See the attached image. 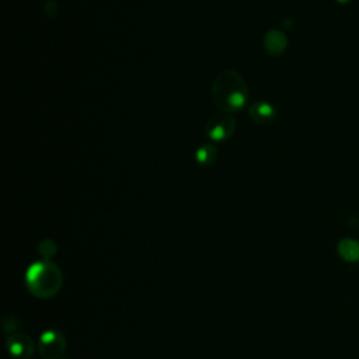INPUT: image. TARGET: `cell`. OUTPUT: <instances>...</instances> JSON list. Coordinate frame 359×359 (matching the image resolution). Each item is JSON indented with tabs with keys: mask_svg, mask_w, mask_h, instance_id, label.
Here are the masks:
<instances>
[{
	"mask_svg": "<svg viewBox=\"0 0 359 359\" xmlns=\"http://www.w3.org/2000/svg\"><path fill=\"white\" fill-rule=\"evenodd\" d=\"M38 349L43 359H60L66 349V338L57 330H48L41 334Z\"/></svg>",
	"mask_w": 359,
	"mask_h": 359,
	"instance_id": "3957f363",
	"label": "cell"
},
{
	"mask_svg": "<svg viewBox=\"0 0 359 359\" xmlns=\"http://www.w3.org/2000/svg\"><path fill=\"white\" fill-rule=\"evenodd\" d=\"M264 45H265V49L268 53L279 55L285 50V48L287 45V39L283 32H280L278 29H271L265 35Z\"/></svg>",
	"mask_w": 359,
	"mask_h": 359,
	"instance_id": "52a82bcc",
	"label": "cell"
},
{
	"mask_svg": "<svg viewBox=\"0 0 359 359\" xmlns=\"http://www.w3.org/2000/svg\"><path fill=\"white\" fill-rule=\"evenodd\" d=\"M236 129V119L226 114H216L210 116L206 122L205 132L209 136V139L222 142L229 139Z\"/></svg>",
	"mask_w": 359,
	"mask_h": 359,
	"instance_id": "277c9868",
	"label": "cell"
},
{
	"mask_svg": "<svg viewBox=\"0 0 359 359\" xmlns=\"http://www.w3.org/2000/svg\"><path fill=\"white\" fill-rule=\"evenodd\" d=\"M57 248L56 244L52 240H42L38 245V252L41 257H43V259H50L55 254H56Z\"/></svg>",
	"mask_w": 359,
	"mask_h": 359,
	"instance_id": "30bf717a",
	"label": "cell"
},
{
	"mask_svg": "<svg viewBox=\"0 0 359 359\" xmlns=\"http://www.w3.org/2000/svg\"><path fill=\"white\" fill-rule=\"evenodd\" d=\"M43 11L45 14L49 17V18H53L57 13V3L55 0H48L45 3V7H43Z\"/></svg>",
	"mask_w": 359,
	"mask_h": 359,
	"instance_id": "8fae6325",
	"label": "cell"
},
{
	"mask_svg": "<svg viewBox=\"0 0 359 359\" xmlns=\"http://www.w3.org/2000/svg\"><path fill=\"white\" fill-rule=\"evenodd\" d=\"M338 254L346 262L359 261V241L353 238H344L338 243Z\"/></svg>",
	"mask_w": 359,
	"mask_h": 359,
	"instance_id": "ba28073f",
	"label": "cell"
},
{
	"mask_svg": "<svg viewBox=\"0 0 359 359\" xmlns=\"http://www.w3.org/2000/svg\"><path fill=\"white\" fill-rule=\"evenodd\" d=\"M248 114L252 118V121L259 125H268L276 116L275 108L269 102H264V101L252 104L248 109Z\"/></svg>",
	"mask_w": 359,
	"mask_h": 359,
	"instance_id": "8992f818",
	"label": "cell"
},
{
	"mask_svg": "<svg viewBox=\"0 0 359 359\" xmlns=\"http://www.w3.org/2000/svg\"><path fill=\"white\" fill-rule=\"evenodd\" d=\"M63 276L59 266L50 261L32 264L25 273V283L29 293L38 299H49L62 287Z\"/></svg>",
	"mask_w": 359,
	"mask_h": 359,
	"instance_id": "7a4b0ae2",
	"label": "cell"
},
{
	"mask_svg": "<svg viewBox=\"0 0 359 359\" xmlns=\"http://www.w3.org/2000/svg\"><path fill=\"white\" fill-rule=\"evenodd\" d=\"M216 156H217V150L213 146H202L196 150V160L201 164H212L216 161Z\"/></svg>",
	"mask_w": 359,
	"mask_h": 359,
	"instance_id": "9c48e42d",
	"label": "cell"
},
{
	"mask_svg": "<svg viewBox=\"0 0 359 359\" xmlns=\"http://www.w3.org/2000/svg\"><path fill=\"white\" fill-rule=\"evenodd\" d=\"M338 3H341V4H346V3H349L351 0H337Z\"/></svg>",
	"mask_w": 359,
	"mask_h": 359,
	"instance_id": "7c38bea8",
	"label": "cell"
},
{
	"mask_svg": "<svg viewBox=\"0 0 359 359\" xmlns=\"http://www.w3.org/2000/svg\"><path fill=\"white\" fill-rule=\"evenodd\" d=\"M248 97L244 79L237 72H222L212 84V100L224 112L241 109Z\"/></svg>",
	"mask_w": 359,
	"mask_h": 359,
	"instance_id": "6da1fadb",
	"label": "cell"
},
{
	"mask_svg": "<svg viewBox=\"0 0 359 359\" xmlns=\"http://www.w3.org/2000/svg\"><path fill=\"white\" fill-rule=\"evenodd\" d=\"M8 353L14 359H29L35 352V344L25 334H11L6 342Z\"/></svg>",
	"mask_w": 359,
	"mask_h": 359,
	"instance_id": "5b68a950",
	"label": "cell"
}]
</instances>
